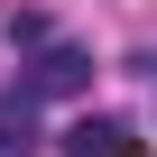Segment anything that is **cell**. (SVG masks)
<instances>
[{"label": "cell", "instance_id": "1", "mask_svg": "<svg viewBox=\"0 0 157 157\" xmlns=\"http://www.w3.org/2000/svg\"><path fill=\"white\" fill-rule=\"evenodd\" d=\"M65 157H148V139L129 120H74L65 129Z\"/></svg>", "mask_w": 157, "mask_h": 157}, {"label": "cell", "instance_id": "2", "mask_svg": "<svg viewBox=\"0 0 157 157\" xmlns=\"http://www.w3.org/2000/svg\"><path fill=\"white\" fill-rule=\"evenodd\" d=\"M28 148H37V93L10 83L0 93V157H28Z\"/></svg>", "mask_w": 157, "mask_h": 157}, {"label": "cell", "instance_id": "3", "mask_svg": "<svg viewBox=\"0 0 157 157\" xmlns=\"http://www.w3.org/2000/svg\"><path fill=\"white\" fill-rule=\"evenodd\" d=\"M65 83H83V56H74V46H46L37 74H28V93H65Z\"/></svg>", "mask_w": 157, "mask_h": 157}]
</instances>
